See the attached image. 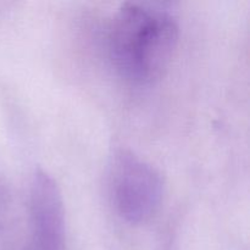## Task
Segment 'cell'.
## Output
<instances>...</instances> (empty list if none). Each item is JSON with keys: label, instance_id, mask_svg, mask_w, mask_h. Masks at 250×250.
Listing matches in <instances>:
<instances>
[{"label": "cell", "instance_id": "obj_1", "mask_svg": "<svg viewBox=\"0 0 250 250\" xmlns=\"http://www.w3.org/2000/svg\"><path fill=\"white\" fill-rule=\"evenodd\" d=\"M177 42L178 26L170 12L146 2H125L110 27V58L125 80L149 84L167 70Z\"/></svg>", "mask_w": 250, "mask_h": 250}, {"label": "cell", "instance_id": "obj_2", "mask_svg": "<svg viewBox=\"0 0 250 250\" xmlns=\"http://www.w3.org/2000/svg\"><path fill=\"white\" fill-rule=\"evenodd\" d=\"M110 188L117 212L132 224L150 219L163 197V182L155 168L124 151L112 163Z\"/></svg>", "mask_w": 250, "mask_h": 250}, {"label": "cell", "instance_id": "obj_3", "mask_svg": "<svg viewBox=\"0 0 250 250\" xmlns=\"http://www.w3.org/2000/svg\"><path fill=\"white\" fill-rule=\"evenodd\" d=\"M32 241L37 250H59L63 241L65 212L53 178L38 171L31 186Z\"/></svg>", "mask_w": 250, "mask_h": 250}]
</instances>
